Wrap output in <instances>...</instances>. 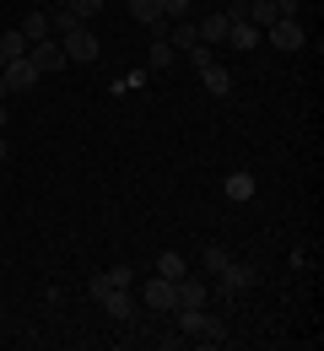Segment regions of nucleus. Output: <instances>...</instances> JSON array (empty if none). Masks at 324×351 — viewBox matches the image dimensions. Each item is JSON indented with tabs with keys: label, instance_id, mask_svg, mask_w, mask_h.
<instances>
[{
	"label": "nucleus",
	"instance_id": "obj_1",
	"mask_svg": "<svg viewBox=\"0 0 324 351\" xmlns=\"http://www.w3.org/2000/svg\"><path fill=\"white\" fill-rule=\"evenodd\" d=\"M173 313H179V335H189V341H205V346L227 341V324L216 313H205V308H173Z\"/></svg>",
	"mask_w": 324,
	"mask_h": 351
},
{
	"label": "nucleus",
	"instance_id": "obj_2",
	"mask_svg": "<svg viewBox=\"0 0 324 351\" xmlns=\"http://www.w3.org/2000/svg\"><path fill=\"white\" fill-rule=\"evenodd\" d=\"M140 298H146V308H157V313H173V308H179V281L151 276V281L140 287Z\"/></svg>",
	"mask_w": 324,
	"mask_h": 351
},
{
	"label": "nucleus",
	"instance_id": "obj_3",
	"mask_svg": "<svg viewBox=\"0 0 324 351\" xmlns=\"http://www.w3.org/2000/svg\"><path fill=\"white\" fill-rule=\"evenodd\" d=\"M211 281H216L222 292H249V287L260 281V270H254V265H243V260H227L216 276H211Z\"/></svg>",
	"mask_w": 324,
	"mask_h": 351
},
{
	"label": "nucleus",
	"instance_id": "obj_4",
	"mask_svg": "<svg viewBox=\"0 0 324 351\" xmlns=\"http://www.w3.org/2000/svg\"><path fill=\"white\" fill-rule=\"evenodd\" d=\"M265 38H271V44H276V49H286V54H292V49H303V44H308V33H303V22H297V16H276V22L265 27Z\"/></svg>",
	"mask_w": 324,
	"mask_h": 351
},
{
	"label": "nucleus",
	"instance_id": "obj_5",
	"mask_svg": "<svg viewBox=\"0 0 324 351\" xmlns=\"http://www.w3.org/2000/svg\"><path fill=\"white\" fill-rule=\"evenodd\" d=\"M27 60H33V71H38V76H54V71H65V49L54 44V38H38V44H27Z\"/></svg>",
	"mask_w": 324,
	"mask_h": 351
},
{
	"label": "nucleus",
	"instance_id": "obj_6",
	"mask_svg": "<svg viewBox=\"0 0 324 351\" xmlns=\"http://www.w3.org/2000/svg\"><path fill=\"white\" fill-rule=\"evenodd\" d=\"M60 49H65V60L92 65V60H97V33H92V27H76L71 38H60Z\"/></svg>",
	"mask_w": 324,
	"mask_h": 351
},
{
	"label": "nucleus",
	"instance_id": "obj_7",
	"mask_svg": "<svg viewBox=\"0 0 324 351\" xmlns=\"http://www.w3.org/2000/svg\"><path fill=\"white\" fill-rule=\"evenodd\" d=\"M130 16L140 27H151V38H168V16H162V0H130Z\"/></svg>",
	"mask_w": 324,
	"mask_h": 351
},
{
	"label": "nucleus",
	"instance_id": "obj_8",
	"mask_svg": "<svg viewBox=\"0 0 324 351\" xmlns=\"http://www.w3.org/2000/svg\"><path fill=\"white\" fill-rule=\"evenodd\" d=\"M0 76H5V92H27L38 82V71H33V60L22 54V60H11V65H0Z\"/></svg>",
	"mask_w": 324,
	"mask_h": 351
},
{
	"label": "nucleus",
	"instance_id": "obj_9",
	"mask_svg": "<svg viewBox=\"0 0 324 351\" xmlns=\"http://www.w3.org/2000/svg\"><path fill=\"white\" fill-rule=\"evenodd\" d=\"M97 303L108 308L114 319H136V298H130V287H103V292H97Z\"/></svg>",
	"mask_w": 324,
	"mask_h": 351
},
{
	"label": "nucleus",
	"instance_id": "obj_10",
	"mask_svg": "<svg viewBox=\"0 0 324 351\" xmlns=\"http://www.w3.org/2000/svg\"><path fill=\"white\" fill-rule=\"evenodd\" d=\"M205 303H211V287L200 276H184L179 281V308H205Z\"/></svg>",
	"mask_w": 324,
	"mask_h": 351
},
{
	"label": "nucleus",
	"instance_id": "obj_11",
	"mask_svg": "<svg viewBox=\"0 0 324 351\" xmlns=\"http://www.w3.org/2000/svg\"><path fill=\"white\" fill-rule=\"evenodd\" d=\"M76 27H87L76 11H65V5H54V11H49V38H71Z\"/></svg>",
	"mask_w": 324,
	"mask_h": 351
},
{
	"label": "nucleus",
	"instance_id": "obj_12",
	"mask_svg": "<svg viewBox=\"0 0 324 351\" xmlns=\"http://www.w3.org/2000/svg\"><path fill=\"white\" fill-rule=\"evenodd\" d=\"M200 82H205V92H211V97H227V92L238 87L227 65H205V71H200Z\"/></svg>",
	"mask_w": 324,
	"mask_h": 351
},
{
	"label": "nucleus",
	"instance_id": "obj_13",
	"mask_svg": "<svg viewBox=\"0 0 324 351\" xmlns=\"http://www.w3.org/2000/svg\"><path fill=\"white\" fill-rule=\"evenodd\" d=\"M227 44L232 49H260V44H265V33H260L254 22H227Z\"/></svg>",
	"mask_w": 324,
	"mask_h": 351
},
{
	"label": "nucleus",
	"instance_id": "obj_14",
	"mask_svg": "<svg viewBox=\"0 0 324 351\" xmlns=\"http://www.w3.org/2000/svg\"><path fill=\"white\" fill-rule=\"evenodd\" d=\"M195 33H200V44H227V16L216 11V16H205V22H195Z\"/></svg>",
	"mask_w": 324,
	"mask_h": 351
},
{
	"label": "nucleus",
	"instance_id": "obj_15",
	"mask_svg": "<svg viewBox=\"0 0 324 351\" xmlns=\"http://www.w3.org/2000/svg\"><path fill=\"white\" fill-rule=\"evenodd\" d=\"M168 44H173V49H184V54L200 44V33H195V22H189V16H179V22L168 27Z\"/></svg>",
	"mask_w": 324,
	"mask_h": 351
},
{
	"label": "nucleus",
	"instance_id": "obj_16",
	"mask_svg": "<svg viewBox=\"0 0 324 351\" xmlns=\"http://www.w3.org/2000/svg\"><path fill=\"white\" fill-rule=\"evenodd\" d=\"M22 38H27V44L49 38V11H27V16H22Z\"/></svg>",
	"mask_w": 324,
	"mask_h": 351
},
{
	"label": "nucleus",
	"instance_id": "obj_17",
	"mask_svg": "<svg viewBox=\"0 0 324 351\" xmlns=\"http://www.w3.org/2000/svg\"><path fill=\"white\" fill-rule=\"evenodd\" d=\"M157 276H168V281H184V276H189L184 254H173V249H168V254H157Z\"/></svg>",
	"mask_w": 324,
	"mask_h": 351
},
{
	"label": "nucleus",
	"instance_id": "obj_18",
	"mask_svg": "<svg viewBox=\"0 0 324 351\" xmlns=\"http://www.w3.org/2000/svg\"><path fill=\"white\" fill-rule=\"evenodd\" d=\"M276 16H281V11H276V0H249V22H254L260 33H265V27L276 22Z\"/></svg>",
	"mask_w": 324,
	"mask_h": 351
},
{
	"label": "nucleus",
	"instance_id": "obj_19",
	"mask_svg": "<svg viewBox=\"0 0 324 351\" xmlns=\"http://www.w3.org/2000/svg\"><path fill=\"white\" fill-rule=\"evenodd\" d=\"M22 54H27V38H22V27H16V33L0 38V65H11V60H22Z\"/></svg>",
	"mask_w": 324,
	"mask_h": 351
},
{
	"label": "nucleus",
	"instance_id": "obj_20",
	"mask_svg": "<svg viewBox=\"0 0 324 351\" xmlns=\"http://www.w3.org/2000/svg\"><path fill=\"white\" fill-rule=\"evenodd\" d=\"M227 200H254V173H227Z\"/></svg>",
	"mask_w": 324,
	"mask_h": 351
},
{
	"label": "nucleus",
	"instance_id": "obj_21",
	"mask_svg": "<svg viewBox=\"0 0 324 351\" xmlns=\"http://www.w3.org/2000/svg\"><path fill=\"white\" fill-rule=\"evenodd\" d=\"M173 54H179V49L168 44V38H151V71H168V65H173Z\"/></svg>",
	"mask_w": 324,
	"mask_h": 351
},
{
	"label": "nucleus",
	"instance_id": "obj_22",
	"mask_svg": "<svg viewBox=\"0 0 324 351\" xmlns=\"http://www.w3.org/2000/svg\"><path fill=\"white\" fill-rule=\"evenodd\" d=\"M54 5H65V11H76L82 22H92L97 11H103V0H54Z\"/></svg>",
	"mask_w": 324,
	"mask_h": 351
},
{
	"label": "nucleus",
	"instance_id": "obj_23",
	"mask_svg": "<svg viewBox=\"0 0 324 351\" xmlns=\"http://www.w3.org/2000/svg\"><path fill=\"white\" fill-rule=\"evenodd\" d=\"M103 281L108 287H136V265H114V270H103Z\"/></svg>",
	"mask_w": 324,
	"mask_h": 351
},
{
	"label": "nucleus",
	"instance_id": "obj_24",
	"mask_svg": "<svg viewBox=\"0 0 324 351\" xmlns=\"http://www.w3.org/2000/svg\"><path fill=\"white\" fill-rule=\"evenodd\" d=\"M200 260H205V276H216V270H222V265H227L232 254H227V249H222V243H211V249H205Z\"/></svg>",
	"mask_w": 324,
	"mask_h": 351
},
{
	"label": "nucleus",
	"instance_id": "obj_25",
	"mask_svg": "<svg viewBox=\"0 0 324 351\" xmlns=\"http://www.w3.org/2000/svg\"><path fill=\"white\" fill-rule=\"evenodd\" d=\"M189 65H195V71L216 65V49H211V44H195V49H189Z\"/></svg>",
	"mask_w": 324,
	"mask_h": 351
},
{
	"label": "nucleus",
	"instance_id": "obj_26",
	"mask_svg": "<svg viewBox=\"0 0 324 351\" xmlns=\"http://www.w3.org/2000/svg\"><path fill=\"white\" fill-rule=\"evenodd\" d=\"M162 16H168V22H179V16H189V0H162Z\"/></svg>",
	"mask_w": 324,
	"mask_h": 351
},
{
	"label": "nucleus",
	"instance_id": "obj_27",
	"mask_svg": "<svg viewBox=\"0 0 324 351\" xmlns=\"http://www.w3.org/2000/svg\"><path fill=\"white\" fill-rule=\"evenodd\" d=\"M222 16H227V22H249V0H227Z\"/></svg>",
	"mask_w": 324,
	"mask_h": 351
},
{
	"label": "nucleus",
	"instance_id": "obj_28",
	"mask_svg": "<svg viewBox=\"0 0 324 351\" xmlns=\"http://www.w3.org/2000/svg\"><path fill=\"white\" fill-rule=\"evenodd\" d=\"M276 11H281V16H297V11H303V0H276Z\"/></svg>",
	"mask_w": 324,
	"mask_h": 351
},
{
	"label": "nucleus",
	"instance_id": "obj_29",
	"mask_svg": "<svg viewBox=\"0 0 324 351\" xmlns=\"http://www.w3.org/2000/svg\"><path fill=\"white\" fill-rule=\"evenodd\" d=\"M5 157H11V141H5V135H0V162H5Z\"/></svg>",
	"mask_w": 324,
	"mask_h": 351
},
{
	"label": "nucleus",
	"instance_id": "obj_30",
	"mask_svg": "<svg viewBox=\"0 0 324 351\" xmlns=\"http://www.w3.org/2000/svg\"><path fill=\"white\" fill-rule=\"evenodd\" d=\"M5 119H11V114H5V103H0V130H5Z\"/></svg>",
	"mask_w": 324,
	"mask_h": 351
},
{
	"label": "nucleus",
	"instance_id": "obj_31",
	"mask_svg": "<svg viewBox=\"0 0 324 351\" xmlns=\"http://www.w3.org/2000/svg\"><path fill=\"white\" fill-rule=\"evenodd\" d=\"M0 103H5V76H0Z\"/></svg>",
	"mask_w": 324,
	"mask_h": 351
}]
</instances>
